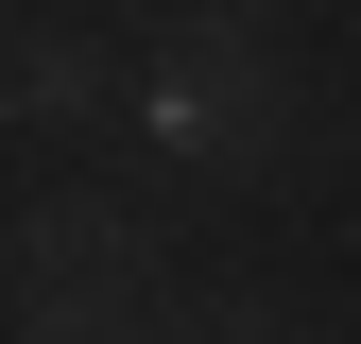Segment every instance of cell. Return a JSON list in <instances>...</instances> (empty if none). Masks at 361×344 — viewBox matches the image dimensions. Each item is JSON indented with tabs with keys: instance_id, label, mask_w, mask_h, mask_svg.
Returning <instances> with one entry per match:
<instances>
[{
	"instance_id": "cell-3",
	"label": "cell",
	"mask_w": 361,
	"mask_h": 344,
	"mask_svg": "<svg viewBox=\"0 0 361 344\" xmlns=\"http://www.w3.org/2000/svg\"><path fill=\"white\" fill-rule=\"evenodd\" d=\"M104 104V52H69V35H0V121H86Z\"/></svg>"
},
{
	"instance_id": "cell-2",
	"label": "cell",
	"mask_w": 361,
	"mask_h": 344,
	"mask_svg": "<svg viewBox=\"0 0 361 344\" xmlns=\"http://www.w3.org/2000/svg\"><path fill=\"white\" fill-rule=\"evenodd\" d=\"M138 121H155L172 155H241L258 121H276V86H258V35H241V18H190V35L155 52V86H138Z\"/></svg>"
},
{
	"instance_id": "cell-1",
	"label": "cell",
	"mask_w": 361,
	"mask_h": 344,
	"mask_svg": "<svg viewBox=\"0 0 361 344\" xmlns=\"http://www.w3.org/2000/svg\"><path fill=\"white\" fill-rule=\"evenodd\" d=\"M138 224H121V207H35L18 224V327H121L138 310Z\"/></svg>"
}]
</instances>
